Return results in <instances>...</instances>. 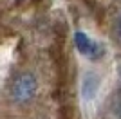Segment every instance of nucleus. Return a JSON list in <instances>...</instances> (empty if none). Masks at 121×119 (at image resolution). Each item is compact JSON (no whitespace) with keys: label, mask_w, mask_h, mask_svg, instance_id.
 Instances as JSON below:
<instances>
[{"label":"nucleus","mask_w":121,"mask_h":119,"mask_svg":"<svg viewBox=\"0 0 121 119\" xmlns=\"http://www.w3.org/2000/svg\"><path fill=\"white\" fill-rule=\"evenodd\" d=\"M117 115H119V119H121V106H119V110H117Z\"/></svg>","instance_id":"4"},{"label":"nucleus","mask_w":121,"mask_h":119,"mask_svg":"<svg viewBox=\"0 0 121 119\" xmlns=\"http://www.w3.org/2000/svg\"><path fill=\"white\" fill-rule=\"evenodd\" d=\"M119 74H121V70H119Z\"/></svg>","instance_id":"5"},{"label":"nucleus","mask_w":121,"mask_h":119,"mask_svg":"<svg viewBox=\"0 0 121 119\" xmlns=\"http://www.w3.org/2000/svg\"><path fill=\"white\" fill-rule=\"evenodd\" d=\"M36 90H38V81L31 72L16 76L13 85H11V98L16 103H27L29 99L35 98Z\"/></svg>","instance_id":"1"},{"label":"nucleus","mask_w":121,"mask_h":119,"mask_svg":"<svg viewBox=\"0 0 121 119\" xmlns=\"http://www.w3.org/2000/svg\"><path fill=\"white\" fill-rule=\"evenodd\" d=\"M117 31H119V34H121V16H119V22H117Z\"/></svg>","instance_id":"3"},{"label":"nucleus","mask_w":121,"mask_h":119,"mask_svg":"<svg viewBox=\"0 0 121 119\" xmlns=\"http://www.w3.org/2000/svg\"><path fill=\"white\" fill-rule=\"evenodd\" d=\"M74 45H76V49L89 60H99L101 56L105 54L103 45L94 42V40H92L91 36H87L83 31H76L74 33Z\"/></svg>","instance_id":"2"}]
</instances>
